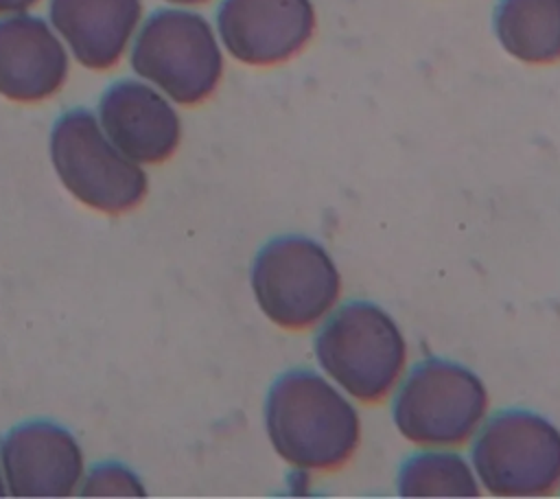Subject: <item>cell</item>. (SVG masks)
<instances>
[{
    "label": "cell",
    "instance_id": "cell-16",
    "mask_svg": "<svg viewBox=\"0 0 560 499\" xmlns=\"http://www.w3.org/2000/svg\"><path fill=\"white\" fill-rule=\"evenodd\" d=\"M37 0H0V13H22Z\"/></svg>",
    "mask_w": 560,
    "mask_h": 499
},
{
    "label": "cell",
    "instance_id": "cell-14",
    "mask_svg": "<svg viewBox=\"0 0 560 499\" xmlns=\"http://www.w3.org/2000/svg\"><path fill=\"white\" fill-rule=\"evenodd\" d=\"M402 497H477V481L457 453H418L398 473Z\"/></svg>",
    "mask_w": 560,
    "mask_h": 499
},
{
    "label": "cell",
    "instance_id": "cell-8",
    "mask_svg": "<svg viewBox=\"0 0 560 499\" xmlns=\"http://www.w3.org/2000/svg\"><path fill=\"white\" fill-rule=\"evenodd\" d=\"M219 35L232 57L249 66L287 61L315 31L311 0H223Z\"/></svg>",
    "mask_w": 560,
    "mask_h": 499
},
{
    "label": "cell",
    "instance_id": "cell-11",
    "mask_svg": "<svg viewBox=\"0 0 560 499\" xmlns=\"http://www.w3.org/2000/svg\"><path fill=\"white\" fill-rule=\"evenodd\" d=\"M68 74V55L42 18L0 20V94L35 103L55 94Z\"/></svg>",
    "mask_w": 560,
    "mask_h": 499
},
{
    "label": "cell",
    "instance_id": "cell-5",
    "mask_svg": "<svg viewBox=\"0 0 560 499\" xmlns=\"http://www.w3.org/2000/svg\"><path fill=\"white\" fill-rule=\"evenodd\" d=\"M50 158L63 186L90 208L122 212L147 193L144 171L105 138L88 109L59 116L50 134Z\"/></svg>",
    "mask_w": 560,
    "mask_h": 499
},
{
    "label": "cell",
    "instance_id": "cell-18",
    "mask_svg": "<svg viewBox=\"0 0 560 499\" xmlns=\"http://www.w3.org/2000/svg\"><path fill=\"white\" fill-rule=\"evenodd\" d=\"M4 495V484H2V477H0V497Z\"/></svg>",
    "mask_w": 560,
    "mask_h": 499
},
{
    "label": "cell",
    "instance_id": "cell-4",
    "mask_svg": "<svg viewBox=\"0 0 560 499\" xmlns=\"http://www.w3.org/2000/svg\"><path fill=\"white\" fill-rule=\"evenodd\" d=\"M252 289L262 313L282 328H306L324 317L341 293L330 254L306 236H278L254 258Z\"/></svg>",
    "mask_w": 560,
    "mask_h": 499
},
{
    "label": "cell",
    "instance_id": "cell-1",
    "mask_svg": "<svg viewBox=\"0 0 560 499\" xmlns=\"http://www.w3.org/2000/svg\"><path fill=\"white\" fill-rule=\"evenodd\" d=\"M269 440L282 460L304 471L343 466L359 446L357 409L317 372H284L265 405Z\"/></svg>",
    "mask_w": 560,
    "mask_h": 499
},
{
    "label": "cell",
    "instance_id": "cell-10",
    "mask_svg": "<svg viewBox=\"0 0 560 499\" xmlns=\"http://www.w3.org/2000/svg\"><path fill=\"white\" fill-rule=\"evenodd\" d=\"M107 138L133 162H162L179 142V118L151 85L133 79L116 81L98 105Z\"/></svg>",
    "mask_w": 560,
    "mask_h": 499
},
{
    "label": "cell",
    "instance_id": "cell-13",
    "mask_svg": "<svg viewBox=\"0 0 560 499\" xmlns=\"http://www.w3.org/2000/svg\"><path fill=\"white\" fill-rule=\"evenodd\" d=\"M494 33L501 46L527 63L560 59V0H499Z\"/></svg>",
    "mask_w": 560,
    "mask_h": 499
},
{
    "label": "cell",
    "instance_id": "cell-3",
    "mask_svg": "<svg viewBox=\"0 0 560 499\" xmlns=\"http://www.w3.org/2000/svg\"><path fill=\"white\" fill-rule=\"evenodd\" d=\"M131 66L175 103L195 105L217 88L223 57L206 18L182 9H160L140 28Z\"/></svg>",
    "mask_w": 560,
    "mask_h": 499
},
{
    "label": "cell",
    "instance_id": "cell-12",
    "mask_svg": "<svg viewBox=\"0 0 560 499\" xmlns=\"http://www.w3.org/2000/svg\"><path fill=\"white\" fill-rule=\"evenodd\" d=\"M50 22L72 55L105 70L125 53L142 15L140 0H50Z\"/></svg>",
    "mask_w": 560,
    "mask_h": 499
},
{
    "label": "cell",
    "instance_id": "cell-2",
    "mask_svg": "<svg viewBox=\"0 0 560 499\" xmlns=\"http://www.w3.org/2000/svg\"><path fill=\"white\" fill-rule=\"evenodd\" d=\"M319 365L354 398L381 401L398 381L407 348L394 320L372 302H348L315 337Z\"/></svg>",
    "mask_w": 560,
    "mask_h": 499
},
{
    "label": "cell",
    "instance_id": "cell-15",
    "mask_svg": "<svg viewBox=\"0 0 560 499\" xmlns=\"http://www.w3.org/2000/svg\"><path fill=\"white\" fill-rule=\"evenodd\" d=\"M83 488V495H144L136 475L116 464L94 468Z\"/></svg>",
    "mask_w": 560,
    "mask_h": 499
},
{
    "label": "cell",
    "instance_id": "cell-9",
    "mask_svg": "<svg viewBox=\"0 0 560 499\" xmlns=\"http://www.w3.org/2000/svg\"><path fill=\"white\" fill-rule=\"evenodd\" d=\"M2 466L15 497H66L79 484L83 455L70 431L28 422L4 438Z\"/></svg>",
    "mask_w": 560,
    "mask_h": 499
},
{
    "label": "cell",
    "instance_id": "cell-17",
    "mask_svg": "<svg viewBox=\"0 0 560 499\" xmlns=\"http://www.w3.org/2000/svg\"><path fill=\"white\" fill-rule=\"evenodd\" d=\"M168 2H177V4H197V2H206V0H168Z\"/></svg>",
    "mask_w": 560,
    "mask_h": 499
},
{
    "label": "cell",
    "instance_id": "cell-6",
    "mask_svg": "<svg viewBox=\"0 0 560 499\" xmlns=\"http://www.w3.org/2000/svg\"><path fill=\"white\" fill-rule=\"evenodd\" d=\"M488 394L468 368L427 359L418 363L394 398L398 431L418 444L442 446L468 440L486 416Z\"/></svg>",
    "mask_w": 560,
    "mask_h": 499
},
{
    "label": "cell",
    "instance_id": "cell-7",
    "mask_svg": "<svg viewBox=\"0 0 560 499\" xmlns=\"http://www.w3.org/2000/svg\"><path fill=\"white\" fill-rule=\"evenodd\" d=\"M472 464L492 495H547L560 484V431L538 414L501 411L481 429Z\"/></svg>",
    "mask_w": 560,
    "mask_h": 499
}]
</instances>
